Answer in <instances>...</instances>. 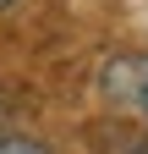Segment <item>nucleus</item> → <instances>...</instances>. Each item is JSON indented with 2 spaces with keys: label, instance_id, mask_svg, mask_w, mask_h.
Instances as JSON below:
<instances>
[{
  "label": "nucleus",
  "instance_id": "1",
  "mask_svg": "<svg viewBox=\"0 0 148 154\" xmlns=\"http://www.w3.org/2000/svg\"><path fill=\"white\" fill-rule=\"evenodd\" d=\"M99 88H104V99L126 110L132 121L148 127V55L143 50H121V55H110V61L99 66Z\"/></svg>",
  "mask_w": 148,
  "mask_h": 154
},
{
  "label": "nucleus",
  "instance_id": "2",
  "mask_svg": "<svg viewBox=\"0 0 148 154\" xmlns=\"http://www.w3.org/2000/svg\"><path fill=\"white\" fill-rule=\"evenodd\" d=\"M0 154H49L39 138H22V132H6L0 138Z\"/></svg>",
  "mask_w": 148,
  "mask_h": 154
},
{
  "label": "nucleus",
  "instance_id": "3",
  "mask_svg": "<svg viewBox=\"0 0 148 154\" xmlns=\"http://www.w3.org/2000/svg\"><path fill=\"white\" fill-rule=\"evenodd\" d=\"M0 6H16V0H0Z\"/></svg>",
  "mask_w": 148,
  "mask_h": 154
}]
</instances>
